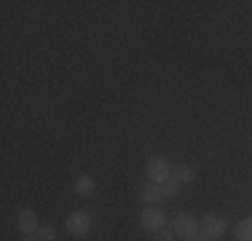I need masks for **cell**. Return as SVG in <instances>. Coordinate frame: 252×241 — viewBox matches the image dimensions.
I'll use <instances>...</instances> for the list:
<instances>
[{
  "instance_id": "6da1fadb",
  "label": "cell",
  "mask_w": 252,
  "mask_h": 241,
  "mask_svg": "<svg viewBox=\"0 0 252 241\" xmlns=\"http://www.w3.org/2000/svg\"><path fill=\"white\" fill-rule=\"evenodd\" d=\"M172 233L180 236V239H185V241H193L201 233V225L190 214L180 212V214H175V220H172Z\"/></svg>"
},
{
  "instance_id": "7a4b0ae2",
  "label": "cell",
  "mask_w": 252,
  "mask_h": 241,
  "mask_svg": "<svg viewBox=\"0 0 252 241\" xmlns=\"http://www.w3.org/2000/svg\"><path fill=\"white\" fill-rule=\"evenodd\" d=\"M140 222H142L145 231L156 233V231H161V228H166V214L161 212L158 207H145V209H142V214H140Z\"/></svg>"
},
{
  "instance_id": "3957f363",
  "label": "cell",
  "mask_w": 252,
  "mask_h": 241,
  "mask_svg": "<svg viewBox=\"0 0 252 241\" xmlns=\"http://www.w3.org/2000/svg\"><path fill=\"white\" fill-rule=\"evenodd\" d=\"M201 233L209 236V239H223L228 233V222L223 220V217H218V214H207L201 220Z\"/></svg>"
},
{
  "instance_id": "277c9868",
  "label": "cell",
  "mask_w": 252,
  "mask_h": 241,
  "mask_svg": "<svg viewBox=\"0 0 252 241\" xmlns=\"http://www.w3.org/2000/svg\"><path fill=\"white\" fill-rule=\"evenodd\" d=\"M172 177V164L166 158H151L148 161V182H164Z\"/></svg>"
},
{
  "instance_id": "5b68a950",
  "label": "cell",
  "mask_w": 252,
  "mask_h": 241,
  "mask_svg": "<svg viewBox=\"0 0 252 241\" xmlns=\"http://www.w3.org/2000/svg\"><path fill=\"white\" fill-rule=\"evenodd\" d=\"M16 228H19L25 236H38V231H40L38 214H35L32 209H22V212L16 214Z\"/></svg>"
},
{
  "instance_id": "8992f818",
  "label": "cell",
  "mask_w": 252,
  "mask_h": 241,
  "mask_svg": "<svg viewBox=\"0 0 252 241\" xmlns=\"http://www.w3.org/2000/svg\"><path fill=\"white\" fill-rule=\"evenodd\" d=\"M89 228H92V217L86 212H81V209L67 217V233L70 236H86Z\"/></svg>"
},
{
  "instance_id": "52a82bcc",
  "label": "cell",
  "mask_w": 252,
  "mask_h": 241,
  "mask_svg": "<svg viewBox=\"0 0 252 241\" xmlns=\"http://www.w3.org/2000/svg\"><path fill=\"white\" fill-rule=\"evenodd\" d=\"M193 177H196V172L188 164H177V166H172V177L169 180H175L177 185H185V182H193Z\"/></svg>"
},
{
  "instance_id": "ba28073f",
  "label": "cell",
  "mask_w": 252,
  "mask_h": 241,
  "mask_svg": "<svg viewBox=\"0 0 252 241\" xmlns=\"http://www.w3.org/2000/svg\"><path fill=\"white\" fill-rule=\"evenodd\" d=\"M140 201H142V204L161 201V182H148L145 188L140 190Z\"/></svg>"
},
{
  "instance_id": "9c48e42d",
  "label": "cell",
  "mask_w": 252,
  "mask_h": 241,
  "mask_svg": "<svg viewBox=\"0 0 252 241\" xmlns=\"http://www.w3.org/2000/svg\"><path fill=\"white\" fill-rule=\"evenodd\" d=\"M233 233H236V241H252V217L239 220V225Z\"/></svg>"
},
{
  "instance_id": "30bf717a",
  "label": "cell",
  "mask_w": 252,
  "mask_h": 241,
  "mask_svg": "<svg viewBox=\"0 0 252 241\" xmlns=\"http://www.w3.org/2000/svg\"><path fill=\"white\" fill-rule=\"evenodd\" d=\"M73 188H75L78 196H92V193H94V180H92V177H86V174H81V177L75 180Z\"/></svg>"
},
{
  "instance_id": "8fae6325",
  "label": "cell",
  "mask_w": 252,
  "mask_h": 241,
  "mask_svg": "<svg viewBox=\"0 0 252 241\" xmlns=\"http://www.w3.org/2000/svg\"><path fill=\"white\" fill-rule=\"evenodd\" d=\"M177 190H180V185L175 180H164V182H161V198H175Z\"/></svg>"
},
{
  "instance_id": "7c38bea8",
  "label": "cell",
  "mask_w": 252,
  "mask_h": 241,
  "mask_svg": "<svg viewBox=\"0 0 252 241\" xmlns=\"http://www.w3.org/2000/svg\"><path fill=\"white\" fill-rule=\"evenodd\" d=\"M54 236H57L54 225H40V231H38V239L40 241H54Z\"/></svg>"
},
{
  "instance_id": "4fadbf2b",
  "label": "cell",
  "mask_w": 252,
  "mask_h": 241,
  "mask_svg": "<svg viewBox=\"0 0 252 241\" xmlns=\"http://www.w3.org/2000/svg\"><path fill=\"white\" fill-rule=\"evenodd\" d=\"M172 239H175V233H172L169 228H161V231L153 233V241H172Z\"/></svg>"
},
{
  "instance_id": "5bb4252c",
  "label": "cell",
  "mask_w": 252,
  "mask_h": 241,
  "mask_svg": "<svg viewBox=\"0 0 252 241\" xmlns=\"http://www.w3.org/2000/svg\"><path fill=\"white\" fill-rule=\"evenodd\" d=\"M193 241H209V236H204V233H199V236H196Z\"/></svg>"
},
{
  "instance_id": "9a60e30c",
  "label": "cell",
  "mask_w": 252,
  "mask_h": 241,
  "mask_svg": "<svg viewBox=\"0 0 252 241\" xmlns=\"http://www.w3.org/2000/svg\"><path fill=\"white\" fill-rule=\"evenodd\" d=\"M22 241H40V239H38V236H25Z\"/></svg>"
}]
</instances>
